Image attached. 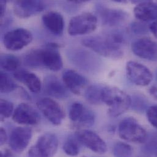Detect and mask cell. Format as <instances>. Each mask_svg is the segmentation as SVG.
I'll list each match as a JSON object with an SVG mask.
<instances>
[{"label":"cell","instance_id":"4","mask_svg":"<svg viewBox=\"0 0 157 157\" xmlns=\"http://www.w3.org/2000/svg\"><path fill=\"white\" fill-rule=\"evenodd\" d=\"M118 133L122 140L135 143H144L148 136L144 128L133 117L126 118L121 122Z\"/></svg>","mask_w":157,"mask_h":157},{"label":"cell","instance_id":"22","mask_svg":"<svg viewBox=\"0 0 157 157\" xmlns=\"http://www.w3.org/2000/svg\"><path fill=\"white\" fill-rule=\"evenodd\" d=\"M105 86L100 84H94L86 89L84 96L86 100L92 105H98L102 102V94Z\"/></svg>","mask_w":157,"mask_h":157},{"label":"cell","instance_id":"10","mask_svg":"<svg viewBox=\"0 0 157 157\" xmlns=\"http://www.w3.org/2000/svg\"><path fill=\"white\" fill-rule=\"evenodd\" d=\"M133 53L140 58L157 61V42L150 37H142L136 40L132 45Z\"/></svg>","mask_w":157,"mask_h":157},{"label":"cell","instance_id":"11","mask_svg":"<svg viewBox=\"0 0 157 157\" xmlns=\"http://www.w3.org/2000/svg\"><path fill=\"white\" fill-rule=\"evenodd\" d=\"M69 118L75 127H89L94 124V113L86 108L81 103H74L69 111Z\"/></svg>","mask_w":157,"mask_h":157},{"label":"cell","instance_id":"16","mask_svg":"<svg viewBox=\"0 0 157 157\" xmlns=\"http://www.w3.org/2000/svg\"><path fill=\"white\" fill-rule=\"evenodd\" d=\"M33 135L32 130L29 127H19L11 133L9 145L11 149L17 153H21L28 147Z\"/></svg>","mask_w":157,"mask_h":157},{"label":"cell","instance_id":"36","mask_svg":"<svg viewBox=\"0 0 157 157\" xmlns=\"http://www.w3.org/2000/svg\"><path fill=\"white\" fill-rule=\"evenodd\" d=\"M1 157H14V156L10 151L6 149L1 152Z\"/></svg>","mask_w":157,"mask_h":157},{"label":"cell","instance_id":"6","mask_svg":"<svg viewBox=\"0 0 157 157\" xmlns=\"http://www.w3.org/2000/svg\"><path fill=\"white\" fill-rule=\"evenodd\" d=\"M58 148L57 136L51 133H46L41 135L36 144L29 150V157H53Z\"/></svg>","mask_w":157,"mask_h":157},{"label":"cell","instance_id":"34","mask_svg":"<svg viewBox=\"0 0 157 157\" xmlns=\"http://www.w3.org/2000/svg\"><path fill=\"white\" fill-rule=\"evenodd\" d=\"M6 4H7V2L5 1H0V17H1V18H2L5 14L6 9Z\"/></svg>","mask_w":157,"mask_h":157},{"label":"cell","instance_id":"25","mask_svg":"<svg viewBox=\"0 0 157 157\" xmlns=\"http://www.w3.org/2000/svg\"><path fill=\"white\" fill-rule=\"evenodd\" d=\"M0 90L2 93H9L14 90L17 86L7 74L1 71L0 74Z\"/></svg>","mask_w":157,"mask_h":157},{"label":"cell","instance_id":"29","mask_svg":"<svg viewBox=\"0 0 157 157\" xmlns=\"http://www.w3.org/2000/svg\"><path fill=\"white\" fill-rule=\"evenodd\" d=\"M147 101L144 98L139 95H135L132 98L131 106L134 110L141 112L143 111L146 107Z\"/></svg>","mask_w":157,"mask_h":157},{"label":"cell","instance_id":"27","mask_svg":"<svg viewBox=\"0 0 157 157\" xmlns=\"http://www.w3.org/2000/svg\"><path fill=\"white\" fill-rule=\"evenodd\" d=\"M63 150L64 152L69 156H77L79 152L78 144L77 142L72 138H69L63 146Z\"/></svg>","mask_w":157,"mask_h":157},{"label":"cell","instance_id":"17","mask_svg":"<svg viewBox=\"0 0 157 157\" xmlns=\"http://www.w3.org/2000/svg\"><path fill=\"white\" fill-rule=\"evenodd\" d=\"M133 13L141 22H153L157 20V4L151 1L141 2L135 7Z\"/></svg>","mask_w":157,"mask_h":157},{"label":"cell","instance_id":"8","mask_svg":"<svg viewBox=\"0 0 157 157\" xmlns=\"http://www.w3.org/2000/svg\"><path fill=\"white\" fill-rule=\"evenodd\" d=\"M126 74L132 82L140 86H148L153 79L152 73L147 67L134 61L127 63Z\"/></svg>","mask_w":157,"mask_h":157},{"label":"cell","instance_id":"35","mask_svg":"<svg viewBox=\"0 0 157 157\" xmlns=\"http://www.w3.org/2000/svg\"><path fill=\"white\" fill-rule=\"evenodd\" d=\"M149 93L152 95L155 98L157 99V87L153 86L149 89Z\"/></svg>","mask_w":157,"mask_h":157},{"label":"cell","instance_id":"31","mask_svg":"<svg viewBox=\"0 0 157 157\" xmlns=\"http://www.w3.org/2000/svg\"><path fill=\"white\" fill-rule=\"evenodd\" d=\"M131 31L135 34H144L147 33V27L141 22H133L130 25Z\"/></svg>","mask_w":157,"mask_h":157},{"label":"cell","instance_id":"19","mask_svg":"<svg viewBox=\"0 0 157 157\" xmlns=\"http://www.w3.org/2000/svg\"><path fill=\"white\" fill-rule=\"evenodd\" d=\"M44 90L51 97L57 98H66L68 95V89L56 76L48 75L44 79Z\"/></svg>","mask_w":157,"mask_h":157},{"label":"cell","instance_id":"26","mask_svg":"<svg viewBox=\"0 0 157 157\" xmlns=\"http://www.w3.org/2000/svg\"><path fill=\"white\" fill-rule=\"evenodd\" d=\"M113 155L115 157H132L133 149L125 143H117L113 148Z\"/></svg>","mask_w":157,"mask_h":157},{"label":"cell","instance_id":"21","mask_svg":"<svg viewBox=\"0 0 157 157\" xmlns=\"http://www.w3.org/2000/svg\"><path fill=\"white\" fill-rule=\"evenodd\" d=\"M15 78L25 84L33 93H39L42 89V83L39 78L34 73L20 69L15 72Z\"/></svg>","mask_w":157,"mask_h":157},{"label":"cell","instance_id":"28","mask_svg":"<svg viewBox=\"0 0 157 157\" xmlns=\"http://www.w3.org/2000/svg\"><path fill=\"white\" fill-rule=\"evenodd\" d=\"M1 108V120H3L9 118L13 113V105L10 101L1 99L0 101Z\"/></svg>","mask_w":157,"mask_h":157},{"label":"cell","instance_id":"23","mask_svg":"<svg viewBox=\"0 0 157 157\" xmlns=\"http://www.w3.org/2000/svg\"><path fill=\"white\" fill-rule=\"evenodd\" d=\"M1 67L7 72H15L20 66L19 58L12 55H2L0 59Z\"/></svg>","mask_w":157,"mask_h":157},{"label":"cell","instance_id":"30","mask_svg":"<svg viewBox=\"0 0 157 157\" xmlns=\"http://www.w3.org/2000/svg\"><path fill=\"white\" fill-rule=\"evenodd\" d=\"M146 115L149 123L157 128V105L150 106L147 110Z\"/></svg>","mask_w":157,"mask_h":157},{"label":"cell","instance_id":"20","mask_svg":"<svg viewBox=\"0 0 157 157\" xmlns=\"http://www.w3.org/2000/svg\"><path fill=\"white\" fill-rule=\"evenodd\" d=\"M42 21L46 28L52 34L60 36L64 28V19L59 12L50 11L42 16Z\"/></svg>","mask_w":157,"mask_h":157},{"label":"cell","instance_id":"5","mask_svg":"<svg viewBox=\"0 0 157 157\" xmlns=\"http://www.w3.org/2000/svg\"><path fill=\"white\" fill-rule=\"evenodd\" d=\"M98 24V19L90 12H82L72 17L69 22L68 33L72 36L88 34L94 32Z\"/></svg>","mask_w":157,"mask_h":157},{"label":"cell","instance_id":"24","mask_svg":"<svg viewBox=\"0 0 157 157\" xmlns=\"http://www.w3.org/2000/svg\"><path fill=\"white\" fill-rule=\"evenodd\" d=\"M143 147V151L149 156L157 157V132L148 135Z\"/></svg>","mask_w":157,"mask_h":157},{"label":"cell","instance_id":"14","mask_svg":"<svg viewBox=\"0 0 157 157\" xmlns=\"http://www.w3.org/2000/svg\"><path fill=\"white\" fill-rule=\"evenodd\" d=\"M12 119L18 124L33 125L39 123L40 116L31 105L22 103L19 104L13 111Z\"/></svg>","mask_w":157,"mask_h":157},{"label":"cell","instance_id":"15","mask_svg":"<svg viewBox=\"0 0 157 157\" xmlns=\"http://www.w3.org/2000/svg\"><path fill=\"white\" fill-rule=\"evenodd\" d=\"M45 7V3L42 1H17L13 9L18 17L27 18L41 12Z\"/></svg>","mask_w":157,"mask_h":157},{"label":"cell","instance_id":"9","mask_svg":"<svg viewBox=\"0 0 157 157\" xmlns=\"http://www.w3.org/2000/svg\"><path fill=\"white\" fill-rule=\"evenodd\" d=\"M37 106L43 115L54 125H59L65 117L60 105L50 98H43L37 103Z\"/></svg>","mask_w":157,"mask_h":157},{"label":"cell","instance_id":"32","mask_svg":"<svg viewBox=\"0 0 157 157\" xmlns=\"http://www.w3.org/2000/svg\"><path fill=\"white\" fill-rule=\"evenodd\" d=\"M0 136H1V138H0L1 143H1V145L2 146V145H4L6 143V142L7 141V136L6 132V130L2 127L1 128Z\"/></svg>","mask_w":157,"mask_h":157},{"label":"cell","instance_id":"7","mask_svg":"<svg viewBox=\"0 0 157 157\" xmlns=\"http://www.w3.org/2000/svg\"><path fill=\"white\" fill-rule=\"evenodd\" d=\"M33 40L31 33L25 28H17L7 32L3 36L4 47L10 51H18L28 45Z\"/></svg>","mask_w":157,"mask_h":157},{"label":"cell","instance_id":"33","mask_svg":"<svg viewBox=\"0 0 157 157\" xmlns=\"http://www.w3.org/2000/svg\"><path fill=\"white\" fill-rule=\"evenodd\" d=\"M149 30L157 39V20L153 21L149 26Z\"/></svg>","mask_w":157,"mask_h":157},{"label":"cell","instance_id":"12","mask_svg":"<svg viewBox=\"0 0 157 157\" xmlns=\"http://www.w3.org/2000/svg\"><path fill=\"white\" fill-rule=\"evenodd\" d=\"M97 12L101 23L106 26L113 27L124 23L128 18V14L121 9H113L98 5Z\"/></svg>","mask_w":157,"mask_h":157},{"label":"cell","instance_id":"1","mask_svg":"<svg viewBox=\"0 0 157 157\" xmlns=\"http://www.w3.org/2000/svg\"><path fill=\"white\" fill-rule=\"evenodd\" d=\"M56 44H48L42 48L34 49L29 52L24 58L26 66L37 68L45 67L50 71L57 72L63 66V59Z\"/></svg>","mask_w":157,"mask_h":157},{"label":"cell","instance_id":"3","mask_svg":"<svg viewBox=\"0 0 157 157\" xmlns=\"http://www.w3.org/2000/svg\"><path fill=\"white\" fill-rule=\"evenodd\" d=\"M82 44L97 54L105 58L118 59L124 55L122 47L116 44L108 34L86 37L82 39Z\"/></svg>","mask_w":157,"mask_h":157},{"label":"cell","instance_id":"2","mask_svg":"<svg viewBox=\"0 0 157 157\" xmlns=\"http://www.w3.org/2000/svg\"><path fill=\"white\" fill-rule=\"evenodd\" d=\"M102 102L108 107V114L116 117L126 112L131 106L132 98L127 93L116 87L105 86Z\"/></svg>","mask_w":157,"mask_h":157},{"label":"cell","instance_id":"13","mask_svg":"<svg viewBox=\"0 0 157 157\" xmlns=\"http://www.w3.org/2000/svg\"><path fill=\"white\" fill-rule=\"evenodd\" d=\"M76 135L78 141L95 153L102 155L106 152L105 142L95 132L88 130H79Z\"/></svg>","mask_w":157,"mask_h":157},{"label":"cell","instance_id":"18","mask_svg":"<svg viewBox=\"0 0 157 157\" xmlns=\"http://www.w3.org/2000/svg\"><path fill=\"white\" fill-rule=\"evenodd\" d=\"M63 80L67 88L76 95L81 94L87 82L84 76L72 69H67L64 71Z\"/></svg>","mask_w":157,"mask_h":157}]
</instances>
